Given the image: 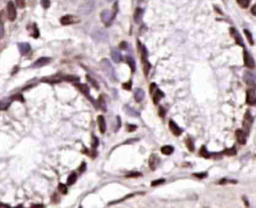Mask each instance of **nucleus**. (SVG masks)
<instances>
[{
	"label": "nucleus",
	"mask_w": 256,
	"mask_h": 208,
	"mask_svg": "<svg viewBox=\"0 0 256 208\" xmlns=\"http://www.w3.org/2000/svg\"><path fill=\"white\" fill-rule=\"evenodd\" d=\"M101 69H102L103 72L105 73V75L109 77L110 80H113V81H117V76H116L115 74V69L113 67V66L111 65V63L110 62L108 59H103L101 61Z\"/></svg>",
	"instance_id": "1"
},
{
	"label": "nucleus",
	"mask_w": 256,
	"mask_h": 208,
	"mask_svg": "<svg viewBox=\"0 0 256 208\" xmlns=\"http://www.w3.org/2000/svg\"><path fill=\"white\" fill-rule=\"evenodd\" d=\"M253 121H254L253 117L252 116L250 112L246 111V113L244 115L243 126V130L245 131V132H246L247 135H249V132H250V129L252 126V123H253Z\"/></svg>",
	"instance_id": "2"
},
{
	"label": "nucleus",
	"mask_w": 256,
	"mask_h": 208,
	"mask_svg": "<svg viewBox=\"0 0 256 208\" xmlns=\"http://www.w3.org/2000/svg\"><path fill=\"white\" fill-rule=\"evenodd\" d=\"M115 14H111V12L108 10H104L101 11V14H100V18H101V22L106 26H109L111 24L112 21L115 18Z\"/></svg>",
	"instance_id": "3"
},
{
	"label": "nucleus",
	"mask_w": 256,
	"mask_h": 208,
	"mask_svg": "<svg viewBox=\"0 0 256 208\" xmlns=\"http://www.w3.org/2000/svg\"><path fill=\"white\" fill-rule=\"evenodd\" d=\"M7 16L10 21H14L17 18V9L13 2L9 1L7 4Z\"/></svg>",
	"instance_id": "4"
},
{
	"label": "nucleus",
	"mask_w": 256,
	"mask_h": 208,
	"mask_svg": "<svg viewBox=\"0 0 256 208\" xmlns=\"http://www.w3.org/2000/svg\"><path fill=\"white\" fill-rule=\"evenodd\" d=\"M246 103L250 106L256 104V92L255 88H250L246 91Z\"/></svg>",
	"instance_id": "5"
},
{
	"label": "nucleus",
	"mask_w": 256,
	"mask_h": 208,
	"mask_svg": "<svg viewBox=\"0 0 256 208\" xmlns=\"http://www.w3.org/2000/svg\"><path fill=\"white\" fill-rule=\"evenodd\" d=\"M75 87H76L77 88L79 89V90L81 91V92H82V93L84 94V95H85L86 98H89V99L90 100V101L92 103V104H95V101H94V99L92 98V97L90 96V94H89V87H88L87 84H79V83H78V84L75 85Z\"/></svg>",
	"instance_id": "6"
},
{
	"label": "nucleus",
	"mask_w": 256,
	"mask_h": 208,
	"mask_svg": "<svg viewBox=\"0 0 256 208\" xmlns=\"http://www.w3.org/2000/svg\"><path fill=\"white\" fill-rule=\"evenodd\" d=\"M243 80L246 82V84L248 86L251 87V88H255L256 87V81H255V76L252 74L251 72H245L244 77H243Z\"/></svg>",
	"instance_id": "7"
},
{
	"label": "nucleus",
	"mask_w": 256,
	"mask_h": 208,
	"mask_svg": "<svg viewBox=\"0 0 256 208\" xmlns=\"http://www.w3.org/2000/svg\"><path fill=\"white\" fill-rule=\"evenodd\" d=\"M51 59L50 57H40L38 59L35 60L32 65V68L34 69H39V68L43 67V66H47V64L50 62Z\"/></svg>",
	"instance_id": "8"
},
{
	"label": "nucleus",
	"mask_w": 256,
	"mask_h": 208,
	"mask_svg": "<svg viewBox=\"0 0 256 208\" xmlns=\"http://www.w3.org/2000/svg\"><path fill=\"white\" fill-rule=\"evenodd\" d=\"M243 60H244V64L246 67L249 69H254L255 67V60L246 50H244L243 52Z\"/></svg>",
	"instance_id": "9"
},
{
	"label": "nucleus",
	"mask_w": 256,
	"mask_h": 208,
	"mask_svg": "<svg viewBox=\"0 0 256 208\" xmlns=\"http://www.w3.org/2000/svg\"><path fill=\"white\" fill-rule=\"evenodd\" d=\"M160 163V158L157 154H152L149 158V166L152 171H155Z\"/></svg>",
	"instance_id": "10"
},
{
	"label": "nucleus",
	"mask_w": 256,
	"mask_h": 208,
	"mask_svg": "<svg viewBox=\"0 0 256 208\" xmlns=\"http://www.w3.org/2000/svg\"><path fill=\"white\" fill-rule=\"evenodd\" d=\"M169 129H170L171 132H172L173 135L177 137L180 136L183 133V129L179 127L177 123L174 121H173V120L169 121Z\"/></svg>",
	"instance_id": "11"
},
{
	"label": "nucleus",
	"mask_w": 256,
	"mask_h": 208,
	"mask_svg": "<svg viewBox=\"0 0 256 208\" xmlns=\"http://www.w3.org/2000/svg\"><path fill=\"white\" fill-rule=\"evenodd\" d=\"M236 137H237V140L240 144H245L246 143V133L243 129H238L236 130L235 132Z\"/></svg>",
	"instance_id": "12"
},
{
	"label": "nucleus",
	"mask_w": 256,
	"mask_h": 208,
	"mask_svg": "<svg viewBox=\"0 0 256 208\" xmlns=\"http://www.w3.org/2000/svg\"><path fill=\"white\" fill-rule=\"evenodd\" d=\"M94 9V4L92 2H86L84 3V5H81L80 7L79 11L81 14H88L91 13Z\"/></svg>",
	"instance_id": "13"
},
{
	"label": "nucleus",
	"mask_w": 256,
	"mask_h": 208,
	"mask_svg": "<svg viewBox=\"0 0 256 208\" xmlns=\"http://www.w3.org/2000/svg\"><path fill=\"white\" fill-rule=\"evenodd\" d=\"M18 49L21 55H26L30 51L31 46L29 43L27 42H21L18 44Z\"/></svg>",
	"instance_id": "14"
},
{
	"label": "nucleus",
	"mask_w": 256,
	"mask_h": 208,
	"mask_svg": "<svg viewBox=\"0 0 256 208\" xmlns=\"http://www.w3.org/2000/svg\"><path fill=\"white\" fill-rule=\"evenodd\" d=\"M97 122H98V129H99L100 132H101V134L105 133L106 129H107V126H106V122L104 116H102V115H98V117H97Z\"/></svg>",
	"instance_id": "15"
},
{
	"label": "nucleus",
	"mask_w": 256,
	"mask_h": 208,
	"mask_svg": "<svg viewBox=\"0 0 256 208\" xmlns=\"http://www.w3.org/2000/svg\"><path fill=\"white\" fill-rule=\"evenodd\" d=\"M75 22V18H74V16L70 14L65 15V16L62 17L61 19H60V23L63 26L71 25V24H74Z\"/></svg>",
	"instance_id": "16"
},
{
	"label": "nucleus",
	"mask_w": 256,
	"mask_h": 208,
	"mask_svg": "<svg viewBox=\"0 0 256 208\" xmlns=\"http://www.w3.org/2000/svg\"><path fill=\"white\" fill-rule=\"evenodd\" d=\"M143 15V10L141 8H138L135 9V13L133 15V20L136 24H140L142 21Z\"/></svg>",
	"instance_id": "17"
},
{
	"label": "nucleus",
	"mask_w": 256,
	"mask_h": 208,
	"mask_svg": "<svg viewBox=\"0 0 256 208\" xmlns=\"http://www.w3.org/2000/svg\"><path fill=\"white\" fill-rule=\"evenodd\" d=\"M145 96V92L142 89L136 88L134 90V97L137 102H141L143 101Z\"/></svg>",
	"instance_id": "18"
},
{
	"label": "nucleus",
	"mask_w": 256,
	"mask_h": 208,
	"mask_svg": "<svg viewBox=\"0 0 256 208\" xmlns=\"http://www.w3.org/2000/svg\"><path fill=\"white\" fill-rule=\"evenodd\" d=\"M110 55H111L112 59L116 63H120V62L123 61V55L117 49H113L110 52Z\"/></svg>",
	"instance_id": "19"
},
{
	"label": "nucleus",
	"mask_w": 256,
	"mask_h": 208,
	"mask_svg": "<svg viewBox=\"0 0 256 208\" xmlns=\"http://www.w3.org/2000/svg\"><path fill=\"white\" fill-rule=\"evenodd\" d=\"M164 96H165V93L161 90V89L158 88L155 89V92H154V95L153 96H152V101H153L154 104H158V103L159 102L160 100H161Z\"/></svg>",
	"instance_id": "20"
},
{
	"label": "nucleus",
	"mask_w": 256,
	"mask_h": 208,
	"mask_svg": "<svg viewBox=\"0 0 256 208\" xmlns=\"http://www.w3.org/2000/svg\"><path fill=\"white\" fill-rule=\"evenodd\" d=\"M96 106L99 107L103 111H106V110H107V105H106V102L105 101H104L102 95H100V96L98 97V100L96 101Z\"/></svg>",
	"instance_id": "21"
},
{
	"label": "nucleus",
	"mask_w": 256,
	"mask_h": 208,
	"mask_svg": "<svg viewBox=\"0 0 256 208\" xmlns=\"http://www.w3.org/2000/svg\"><path fill=\"white\" fill-rule=\"evenodd\" d=\"M126 62L129 65V66L130 67L131 71H132V73H134L136 70V63H135V59L132 57V56H126Z\"/></svg>",
	"instance_id": "22"
},
{
	"label": "nucleus",
	"mask_w": 256,
	"mask_h": 208,
	"mask_svg": "<svg viewBox=\"0 0 256 208\" xmlns=\"http://www.w3.org/2000/svg\"><path fill=\"white\" fill-rule=\"evenodd\" d=\"M62 81V78L59 77H48V78H44L41 79V81L45 83H50V84H54V83H59Z\"/></svg>",
	"instance_id": "23"
},
{
	"label": "nucleus",
	"mask_w": 256,
	"mask_h": 208,
	"mask_svg": "<svg viewBox=\"0 0 256 208\" xmlns=\"http://www.w3.org/2000/svg\"><path fill=\"white\" fill-rule=\"evenodd\" d=\"M107 36H108L107 34L105 32H103V31H98V32H95L92 34V37L95 38V39L100 38V40H104L107 39Z\"/></svg>",
	"instance_id": "24"
},
{
	"label": "nucleus",
	"mask_w": 256,
	"mask_h": 208,
	"mask_svg": "<svg viewBox=\"0 0 256 208\" xmlns=\"http://www.w3.org/2000/svg\"><path fill=\"white\" fill-rule=\"evenodd\" d=\"M29 32H30V35H32L33 38H37L39 36V31H38V27L35 24H33L32 25L30 26V29H29Z\"/></svg>",
	"instance_id": "25"
},
{
	"label": "nucleus",
	"mask_w": 256,
	"mask_h": 208,
	"mask_svg": "<svg viewBox=\"0 0 256 208\" xmlns=\"http://www.w3.org/2000/svg\"><path fill=\"white\" fill-rule=\"evenodd\" d=\"M77 178H78V175H77V174L75 173V171L72 172V173L69 174V176L68 177L67 185H69V186H72V185H73L74 183L76 182Z\"/></svg>",
	"instance_id": "26"
},
{
	"label": "nucleus",
	"mask_w": 256,
	"mask_h": 208,
	"mask_svg": "<svg viewBox=\"0 0 256 208\" xmlns=\"http://www.w3.org/2000/svg\"><path fill=\"white\" fill-rule=\"evenodd\" d=\"M231 35H233V36L234 37V38H235L236 40V42H237V44H239V45L240 46H243V47H244V44H243V40H242L241 37L240 36V35H239L238 33H237V32H236L234 30H231Z\"/></svg>",
	"instance_id": "27"
},
{
	"label": "nucleus",
	"mask_w": 256,
	"mask_h": 208,
	"mask_svg": "<svg viewBox=\"0 0 256 208\" xmlns=\"http://www.w3.org/2000/svg\"><path fill=\"white\" fill-rule=\"evenodd\" d=\"M174 147L170 145L164 146V147H162L161 148L162 153H163L164 155H171V154H172L173 152H174Z\"/></svg>",
	"instance_id": "28"
},
{
	"label": "nucleus",
	"mask_w": 256,
	"mask_h": 208,
	"mask_svg": "<svg viewBox=\"0 0 256 208\" xmlns=\"http://www.w3.org/2000/svg\"><path fill=\"white\" fill-rule=\"evenodd\" d=\"M222 154H224V155H228V156H231V155H235L237 154V149H236L235 146H234L231 148H227L222 151L221 152Z\"/></svg>",
	"instance_id": "29"
},
{
	"label": "nucleus",
	"mask_w": 256,
	"mask_h": 208,
	"mask_svg": "<svg viewBox=\"0 0 256 208\" xmlns=\"http://www.w3.org/2000/svg\"><path fill=\"white\" fill-rule=\"evenodd\" d=\"M64 80L68 81V82L77 83L78 84L80 81V78L78 76H75V75H66L64 77Z\"/></svg>",
	"instance_id": "30"
},
{
	"label": "nucleus",
	"mask_w": 256,
	"mask_h": 208,
	"mask_svg": "<svg viewBox=\"0 0 256 208\" xmlns=\"http://www.w3.org/2000/svg\"><path fill=\"white\" fill-rule=\"evenodd\" d=\"M199 154L201 156L204 157V158H209L211 156V153H210L209 152L207 151V149H206V147L205 146H202L201 147H200V151H199Z\"/></svg>",
	"instance_id": "31"
},
{
	"label": "nucleus",
	"mask_w": 256,
	"mask_h": 208,
	"mask_svg": "<svg viewBox=\"0 0 256 208\" xmlns=\"http://www.w3.org/2000/svg\"><path fill=\"white\" fill-rule=\"evenodd\" d=\"M125 110H126V112L127 114L130 115V116L132 117H138V115H139V114L138 113V112L136 111V110H135L134 109L131 108L129 106H126L125 107Z\"/></svg>",
	"instance_id": "32"
},
{
	"label": "nucleus",
	"mask_w": 256,
	"mask_h": 208,
	"mask_svg": "<svg viewBox=\"0 0 256 208\" xmlns=\"http://www.w3.org/2000/svg\"><path fill=\"white\" fill-rule=\"evenodd\" d=\"M151 67H152V66H151V64L149 62L143 64V74L145 75V76H147Z\"/></svg>",
	"instance_id": "33"
},
{
	"label": "nucleus",
	"mask_w": 256,
	"mask_h": 208,
	"mask_svg": "<svg viewBox=\"0 0 256 208\" xmlns=\"http://www.w3.org/2000/svg\"><path fill=\"white\" fill-rule=\"evenodd\" d=\"M186 144L189 150L192 151H192H194V149H195V144H194L193 141H192L190 138H188L186 140Z\"/></svg>",
	"instance_id": "34"
},
{
	"label": "nucleus",
	"mask_w": 256,
	"mask_h": 208,
	"mask_svg": "<svg viewBox=\"0 0 256 208\" xmlns=\"http://www.w3.org/2000/svg\"><path fill=\"white\" fill-rule=\"evenodd\" d=\"M58 189L62 194H63V195H66V194L68 193L67 186H66L64 183H59Z\"/></svg>",
	"instance_id": "35"
},
{
	"label": "nucleus",
	"mask_w": 256,
	"mask_h": 208,
	"mask_svg": "<svg viewBox=\"0 0 256 208\" xmlns=\"http://www.w3.org/2000/svg\"><path fill=\"white\" fill-rule=\"evenodd\" d=\"M11 100H14V101H21V102H24V98L23 97V95H21V93H17L14 94V95H12L11 97Z\"/></svg>",
	"instance_id": "36"
},
{
	"label": "nucleus",
	"mask_w": 256,
	"mask_h": 208,
	"mask_svg": "<svg viewBox=\"0 0 256 208\" xmlns=\"http://www.w3.org/2000/svg\"><path fill=\"white\" fill-rule=\"evenodd\" d=\"M11 104V101L7 98L6 100H2L1 101V110H6L8 107H9Z\"/></svg>",
	"instance_id": "37"
},
{
	"label": "nucleus",
	"mask_w": 256,
	"mask_h": 208,
	"mask_svg": "<svg viewBox=\"0 0 256 208\" xmlns=\"http://www.w3.org/2000/svg\"><path fill=\"white\" fill-rule=\"evenodd\" d=\"M98 144H99V141H98V139L95 136L92 135V141H91V147H92L93 149H95V148H96L97 147H98Z\"/></svg>",
	"instance_id": "38"
},
{
	"label": "nucleus",
	"mask_w": 256,
	"mask_h": 208,
	"mask_svg": "<svg viewBox=\"0 0 256 208\" xmlns=\"http://www.w3.org/2000/svg\"><path fill=\"white\" fill-rule=\"evenodd\" d=\"M244 33H245V35H246V38H247V40L249 41V42L250 43V44L253 45L254 41H253V38H252V34H251V32H249V31H248L247 30H244Z\"/></svg>",
	"instance_id": "39"
},
{
	"label": "nucleus",
	"mask_w": 256,
	"mask_h": 208,
	"mask_svg": "<svg viewBox=\"0 0 256 208\" xmlns=\"http://www.w3.org/2000/svg\"><path fill=\"white\" fill-rule=\"evenodd\" d=\"M86 79H87L88 81H89V82L91 83V84H92V85L95 88L98 89V88H99V86H98V83H97L96 81H95L94 79H92V78H91V77H89V75H86Z\"/></svg>",
	"instance_id": "40"
},
{
	"label": "nucleus",
	"mask_w": 256,
	"mask_h": 208,
	"mask_svg": "<svg viewBox=\"0 0 256 208\" xmlns=\"http://www.w3.org/2000/svg\"><path fill=\"white\" fill-rule=\"evenodd\" d=\"M132 80H129V81H128V82H126L124 83V84H123L122 87H123L124 89H126V90H131V89H132Z\"/></svg>",
	"instance_id": "41"
},
{
	"label": "nucleus",
	"mask_w": 256,
	"mask_h": 208,
	"mask_svg": "<svg viewBox=\"0 0 256 208\" xmlns=\"http://www.w3.org/2000/svg\"><path fill=\"white\" fill-rule=\"evenodd\" d=\"M237 2L242 8H247L249 4V0H237Z\"/></svg>",
	"instance_id": "42"
},
{
	"label": "nucleus",
	"mask_w": 256,
	"mask_h": 208,
	"mask_svg": "<svg viewBox=\"0 0 256 208\" xmlns=\"http://www.w3.org/2000/svg\"><path fill=\"white\" fill-rule=\"evenodd\" d=\"M165 182V179H158V180H153V181L151 183V186H158V185H161L162 184V183H164Z\"/></svg>",
	"instance_id": "43"
},
{
	"label": "nucleus",
	"mask_w": 256,
	"mask_h": 208,
	"mask_svg": "<svg viewBox=\"0 0 256 208\" xmlns=\"http://www.w3.org/2000/svg\"><path fill=\"white\" fill-rule=\"evenodd\" d=\"M136 129H137V126H135V125L127 124V126H126V129H127V131L129 132H135V131L136 130Z\"/></svg>",
	"instance_id": "44"
},
{
	"label": "nucleus",
	"mask_w": 256,
	"mask_h": 208,
	"mask_svg": "<svg viewBox=\"0 0 256 208\" xmlns=\"http://www.w3.org/2000/svg\"><path fill=\"white\" fill-rule=\"evenodd\" d=\"M140 176H141V174L140 172H130L129 174L126 175V178H138Z\"/></svg>",
	"instance_id": "45"
},
{
	"label": "nucleus",
	"mask_w": 256,
	"mask_h": 208,
	"mask_svg": "<svg viewBox=\"0 0 256 208\" xmlns=\"http://www.w3.org/2000/svg\"><path fill=\"white\" fill-rule=\"evenodd\" d=\"M41 5L44 8H48L50 5V0H41Z\"/></svg>",
	"instance_id": "46"
},
{
	"label": "nucleus",
	"mask_w": 256,
	"mask_h": 208,
	"mask_svg": "<svg viewBox=\"0 0 256 208\" xmlns=\"http://www.w3.org/2000/svg\"><path fill=\"white\" fill-rule=\"evenodd\" d=\"M16 3L17 5H18V8H23L25 7L26 5L25 0H16Z\"/></svg>",
	"instance_id": "47"
},
{
	"label": "nucleus",
	"mask_w": 256,
	"mask_h": 208,
	"mask_svg": "<svg viewBox=\"0 0 256 208\" xmlns=\"http://www.w3.org/2000/svg\"><path fill=\"white\" fill-rule=\"evenodd\" d=\"M86 162H82L81 163V166L79 167V168H78V170H79V171L81 172V173H83V172H84L86 171Z\"/></svg>",
	"instance_id": "48"
},
{
	"label": "nucleus",
	"mask_w": 256,
	"mask_h": 208,
	"mask_svg": "<svg viewBox=\"0 0 256 208\" xmlns=\"http://www.w3.org/2000/svg\"><path fill=\"white\" fill-rule=\"evenodd\" d=\"M127 46L128 44L126 41H122V42L119 44V47H120V49H121V50H126V49L127 48Z\"/></svg>",
	"instance_id": "49"
},
{
	"label": "nucleus",
	"mask_w": 256,
	"mask_h": 208,
	"mask_svg": "<svg viewBox=\"0 0 256 208\" xmlns=\"http://www.w3.org/2000/svg\"><path fill=\"white\" fill-rule=\"evenodd\" d=\"M158 114H159V116L161 117H164L165 115V109L163 108L162 106H160V107H159V110H158Z\"/></svg>",
	"instance_id": "50"
},
{
	"label": "nucleus",
	"mask_w": 256,
	"mask_h": 208,
	"mask_svg": "<svg viewBox=\"0 0 256 208\" xmlns=\"http://www.w3.org/2000/svg\"><path fill=\"white\" fill-rule=\"evenodd\" d=\"M195 177H197V178H198L199 179H203L204 178H206V173H199V174H194Z\"/></svg>",
	"instance_id": "51"
},
{
	"label": "nucleus",
	"mask_w": 256,
	"mask_h": 208,
	"mask_svg": "<svg viewBox=\"0 0 256 208\" xmlns=\"http://www.w3.org/2000/svg\"><path fill=\"white\" fill-rule=\"evenodd\" d=\"M117 130H118L120 127H121V120H120V116L117 117Z\"/></svg>",
	"instance_id": "52"
},
{
	"label": "nucleus",
	"mask_w": 256,
	"mask_h": 208,
	"mask_svg": "<svg viewBox=\"0 0 256 208\" xmlns=\"http://www.w3.org/2000/svg\"><path fill=\"white\" fill-rule=\"evenodd\" d=\"M251 12H252V14L256 16V5H254L252 6V8H251Z\"/></svg>",
	"instance_id": "53"
},
{
	"label": "nucleus",
	"mask_w": 256,
	"mask_h": 208,
	"mask_svg": "<svg viewBox=\"0 0 256 208\" xmlns=\"http://www.w3.org/2000/svg\"><path fill=\"white\" fill-rule=\"evenodd\" d=\"M3 35H4V26H3V23H1V38H2Z\"/></svg>",
	"instance_id": "54"
},
{
	"label": "nucleus",
	"mask_w": 256,
	"mask_h": 208,
	"mask_svg": "<svg viewBox=\"0 0 256 208\" xmlns=\"http://www.w3.org/2000/svg\"><path fill=\"white\" fill-rule=\"evenodd\" d=\"M32 207H43V206L42 205H37V204H36V205H32Z\"/></svg>",
	"instance_id": "55"
},
{
	"label": "nucleus",
	"mask_w": 256,
	"mask_h": 208,
	"mask_svg": "<svg viewBox=\"0 0 256 208\" xmlns=\"http://www.w3.org/2000/svg\"><path fill=\"white\" fill-rule=\"evenodd\" d=\"M107 1H109V2H111V1H114V0H107Z\"/></svg>",
	"instance_id": "56"
}]
</instances>
